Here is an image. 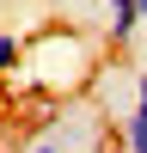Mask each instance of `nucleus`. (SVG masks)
I'll list each match as a JSON object with an SVG mask.
<instances>
[{
  "label": "nucleus",
  "mask_w": 147,
  "mask_h": 153,
  "mask_svg": "<svg viewBox=\"0 0 147 153\" xmlns=\"http://www.w3.org/2000/svg\"><path fill=\"white\" fill-rule=\"evenodd\" d=\"M12 68H24V43L12 31H0V74H12Z\"/></svg>",
  "instance_id": "nucleus-3"
},
{
  "label": "nucleus",
  "mask_w": 147,
  "mask_h": 153,
  "mask_svg": "<svg viewBox=\"0 0 147 153\" xmlns=\"http://www.w3.org/2000/svg\"><path fill=\"white\" fill-rule=\"evenodd\" d=\"M24 153H110V129H104V117L92 104H74L68 98V110H55L24 141Z\"/></svg>",
  "instance_id": "nucleus-1"
},
{
  "label": "nucleus",
  "mask_w": 147,
  "mask_h": 153,
  "mask_svg": "<svg viewBox=\"0 0 147 153\" xmlns=\"http://www.w3.org/2000/svg\"><path fill=\"white\" fill-rule=\"evenodd\" d=\"M104 12H110V43L129 49L135 31H141V6H135V0H104Z\"/></svg>",
  "instance_id": "nucleus-2"
},
{
  "label": "nucleus",
  "mask_w": 147,
  "mask_h": 153,
  "mask_svg": "<svg viewBox=\"0 0 147 153\" xmlns=\"http://www.w3.org/2000/svg\"><path fill=\"white\" fill-rule=\"evenodd\" d=\"M135 6H141V19H147V0H135Z\"/></svg>",
  "instance_id": "nucleus-4"
}]
</instances>
